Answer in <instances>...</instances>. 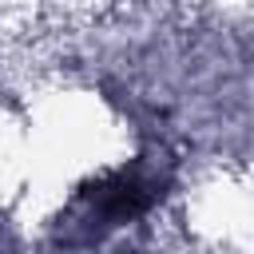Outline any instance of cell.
<instances>
[{
	"mask_svg": "<svg viewBox=\"0 0 254 254\" xmlns=\"http://www.w3.org/2000/svg\"><path fill=\"white\" fill-rule=\"evenodd\" d=\"M163 187H167V175L159 171V163L151 155H139L131 167L107 171L95 183L79 187L75 202H71V214H75V222L103 234V230H115V226H127V222L143 218L163 198Z\"/></svg>",
	"mask_w": 254,
	"mask_h": 254,
	"instance_id": "6da1fadb",
	"label": "cell"
}]
</instances>
